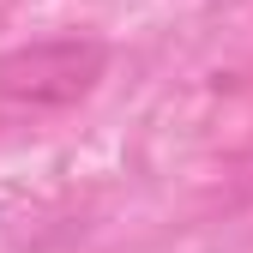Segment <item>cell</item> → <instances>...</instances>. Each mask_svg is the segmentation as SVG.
<instances>
[{
    "mask_svg": "<svg viewBox=\"0 0 253 253\" xmlns=\"http://www.w3.org/2000/svg\"><path fill=\"white\" fill-rule=\"evenodd\" d=\"M109 73V42L103 37H42L18 42L0 54V103L12 109H73Z\"/></svg>",
    "mask_w": 253,
    "mask_h": 253,
    "instance_id": "1",
    "label": "cell"
}]
</instances>
